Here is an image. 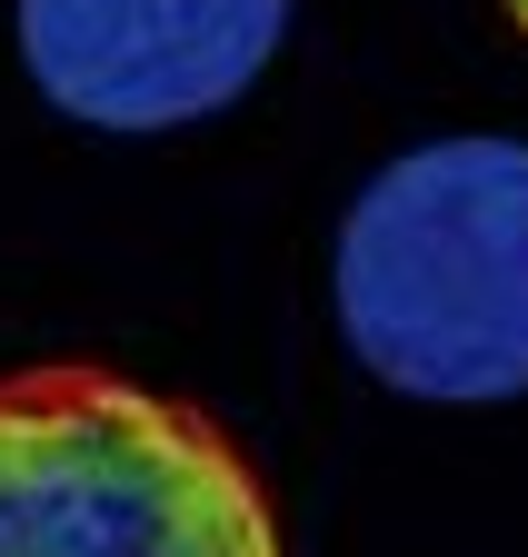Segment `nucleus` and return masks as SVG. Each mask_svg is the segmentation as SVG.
<instances>
[{
  "label": "nucleus",
  "instance_id": "nucleus-1",
  "mask_svg": "<svg viewBox=\"0 0 528 557\" xmlns=\"http://www.w3.org/2000/svg\"><path fill=\"white\" fill-rule=\"evenodd\" d=\"M340 329L400 398H528V139L458 129L379 160L340 220Z\"/></svg>",
  "mask_w": 528,
  "mask_h": 557
},
{
  "label": "nucleus",
  "instance_id": "nucleus-2",
  "mask_svg": "<svg viewBox=\"0 0 528 557\" xmlns=\"http://www.w3.org/2000/svg\"><path fill=\"white\" fill-rule=\"evenodd\" d=\"M0 557H280V518L200 408L21 369L0 379Z\"/></svg>",
  "mask_w": 528,
  "mask_h": 557
},
{
  "label": "nucleus",
  "instance_id": "nucleus-3",
  "mask_svg": "<svg viewBox=\"0 0 528 557\" xmlns=\"http://www.w3.org/2000/svg\"><path fill=\"white\" fill-rule=\"evenodd\" d=\"M290 40V0H21V60L81 129L220 120Z\"/></svg>",
  "mask_w": 528,
  "mask_h": 557
}]
</instances>
